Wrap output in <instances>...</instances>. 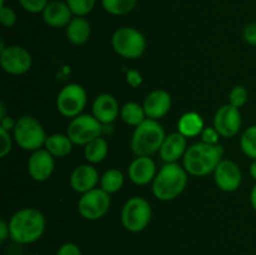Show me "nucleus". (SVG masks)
<instances>
[{
    "mask_svg": "<svg viewBox=\"0 0 256 255\" xmlns=\"http://www.w3.org/2000/svg\"><path fill=\"white\" fill-rule=\"evenodd\" d=\"M146 118L159 120L164 118L172 109V96L166 90H152L146 95L142 102Z\"/></svg>",
    "mask_w": 256,
    "mask_h": 255,
    "instance_id": "nucleus-16",
    "label": "nucleus"
},
{
    "mask_svg": "<svg viewBox=\"0 0 256 255\" xmlns=\"http://www.w3.org/2000/svg\"><path fill=\"white\" fill-rule=\"evenodd\" d=\"M10 238V229H9V222L2 220L0 222V242H5V240Z\"/></svg>",
    "mask_w": 256,
    "mask_h": 255,
    "instance_id": "nucleus-38",
    "label": "nucleus"
},
{
    "mask_svg": "<svg viewBox=\"0 0 256 255\" xmlns=\"http://www.w3.org/2000/svg\"><path fill=\"white\" fill-rule=\"evenodd\" d=\"M10 239L18 244H32L44 235L46 222L40 210L22 208L12 214L9 222Z\"/></svg>",
    "mask_w": 256,
    "mask_h": 255,
    "instance_id": "nucleus-1",
    "label": "nucleus"
},
{
    "mask_svg": "<svg viewBox=\"0 0 256 255\" xmlns=\"http://www.w3.org/2000/svg\"><path fill=\"white\" fill-rule=\"evenodd\" d=\"M120 114V108L118 100L112 94H100L92 102V115L102 125L112 124L116 120Z\"/></svg>",
    "mask_w": 256,
    "mask_h": 255,
    "instance_id": "nucleus-18",
    "label": "nucleus"
},
{
    "mask_svg": "<svg viewBox=\"0 0 256 255\" xmlns=\"http://www.w3.org/2000/svg\"><path fill=\"white\" fill-rule=\"evenodd\" d=\"M99 182V172L92 164L78 165L70 175V186L79 194H85L95 189Z\"/></svg>",
    "mask_w": 256,
    "mask_h": 255,
    "instance_id": "nucleus-15",
    "label": "nucleus"
},
{
    "mask_svg": "<svg viewBox=\"0 0 256 255\" xmlns=\"http://www.w3.org/2000/svg\"><path fill=\"white\" fill-rule=\"evenodd\" d=\"M204 128V119L196 112H185L178 122V132L185 138H195L198 135H202Z\"/></svg>",
    "mask_w": 256,
    "mask_h": 255,
    "instance_id": "nucleus-22",
    "label": "nucleus"
},
{
    "mask_svg": "<svg viewBox=\"0 0 256 255\" xmlns=\"http://www.w3.org/2000/svg\"><path fill=\"white\" fill-rule=\"evenodd\" d=\"M88 95L84 86L76 82L65 85L56 96V109L62 116L76 118L86 106Z\"/></svg>",
    "mask_w": 256,
    "mask_h": 255,
    "instance_id": "nucleus-8",
    "label": "nucleus"
},
{
    "mask_svg": "<svg viewBox=\"0 0 256 255\" xmlns=\"http://www.w3.org/2000/svg\"><path fill=\"white\" fill-rule=\"evenodd\" d=\"M75 16H86L92 12L96 0H65Z\"/></svg>",
    "mask_w": 256,
    "mask_h": 255,
    "instance_id": "nucleus-29",
    "label": "nucleus"
},
{
    "mask_svg": "<svg viewBox=\"0 0 256 255\" xmlns=\"http://www.w3.org/2000/svg\"><path fill=\"white\" fill-rule=\"evenodd\" d=\"M242 36L248 44L256 46V22L245 25L244 30H242Z\"/></svg>",
    "mask_w": 256,
    "mask_h": 255,
    "instance_id": "nucleus-36",
    "label": "nucleus"
},
{
    "mask_svg": "<svg viewBox=\"0 0 256 255\" xmlns=\"http://www.w3.org/2000/svg\"><path fill=\"white\" fill-rule=\"evenodd\" d=\"M124 180V174L119 169H109L100 178V188L112 195L122 189Z\"/></svg>",
    "mask_w": 256,
    "mask_h": 255,
    "instance_id": "nucleus-26",
    "label": "nucleus"
},
{
    "mask_svg": "<svg viewBox=\"0 0 256 255\" xmlns=\"http://www.w3.org/2000/svg\"><path fill=\"white\" fill-rule=\"evenodd\" d=\"M14 140L22 150L35 152L42 149L46 142V132L36 118L24 115L16 120L14 130Z\"/></svg>",
    "mask_w": 256,
    "mask_h": 255,
    "instance_id": "nucleus-5",
    "label": "nucleus"
},
{
    "mask_svg": "<svg viewBox=\"0 0 256 255\" xmlns=\"http://www.w3.org/2000/svg\"><path fill=\"white\" fill-rule=\"evenodd\" d=\"M156 164L150 156H136L128 168V175L135 185H148L156 176Z\"/></svg>",
    "mask_w": 256,
    "mask_h": 255,
    "instance_id": "nucleus-17",
    "label": "nucleus"
},
{
    "mask_svg": "<svg viewBox=\"0 0 256 255\" xmlns=\"http://www.w3.org/2000/svg\"><path fill=\"white\" fill-rule=\"evenodd\" d=\"M29 255H40V254H35V252H34V254H29Z\"/></svg>",
    "mask_w": 256,
    "mask_h": 255,
    "instance_id": "nucleus-44",
    "label": "nucleus"
},
{
    "mask_svg": "<svg viewBox=\"0 0 256 255\" xmlns=\"http://www.w3.org/2000/svg\"><path fill=\"white\" fill-rule=\"evenodd\" d=\"M0 22L4 28H12L16 22V14L12 8L0 6Z\"/></svg>",
    "mask_w": 256,
    "mask_h": 255,
    "instance_id": "nucleus-32",
    "label": "nucleus"
},
{
    "mask_svg": "<svg viewBox=\"0 0 256 255\" xmlns=\"http://www.w3.org/2000/svg\"><path fill=\"white\" fill-rule=\"evenodd\" d=\"M105 12L112 15H125L132 12L136 5V0H102Z\"/></svg>",
    "mask_w": 256,
    "mask_h": 255,
    "instance_id": "nucleus-27",
    "label": "nucleus"
},
{
    "mask_svg": "<svg viewBox=\"0 0 256 255\" xmlns=\"http://www.w3.org/2000/svg\"><path fill=\"white\" fill-rule=\"evenodd\" d=\"M5 5V0H0V6H4Z\"/></svg>",
    "mask_w": 256,
    "mask_h": 255,
    "instance_id": "nucleus-43",
    "label": "nucleus"
},
{
    "mask_svg": "<svg viewBox=\"0 0 256 255\" xmlns=\"http://www.w3.org/2000/svg\"><path fill=\"white\" fill-rule=\"evenodd\" d=\"M188 185V172L178 162H165L152 182L154 196L162 202H170L182 194Z\"/></svg>",
    "mask_w": 256,
    "mask_h": 255,
    "instance_id": "nucleus-3",
    "label": "nucleus"
},
{
    "mask_svg": "<svg viewBox=\"0 0 256 255\" xmlns=\"http://www.w3.org/2000/svg\"><path fill=\"white\" fill-rule=\"evenodd\" d=\"M166 134L158 120L146 119L135 128L132 132L130 148L135 156H152L159 152Z\"/></svg>",
    "mask_w": 256,
    "mask_h": 255,
    "instance_id": "nucleus-4",
    "label": "nucleus"
},
{
    "mask_svg": "<svg viewBox=\"0 0 256 255\" xmlns=\"http://www.w3.org/2000/svg\"><path fill=\"white\" fill-rule=\"evenodd\" d=\"M109 152V145L104 138L99 136L84 146V156L89 164H99L104 162Z\"/></svg>",
    "mask_w": 256,
    "mask_h": 255,
    "instance_id": "nucleus-24",
    "label": "nucleus"
},
{
    "mask_svg": "<svg viewBox=\"0 0 256 255\" xmlns=\"http://www.w3.org/2000/svg\"><path fill=\"white\" fill-rule=\"evenodd\" d=\"M15 125H16V120H14L12 118H10V116H5L0 120V128L8 130V132H12V130H14Z\"/></svg>",
    "mask_w": 256,
    "mask_h": 255,
    "instance_id": "nucleus-39",
    "label": "nucleus"
},
{
    "mask_svg": "<svg viewBox=\"0 0 256 255\" xmlns=\"http://www.w3.org/2000/svg\"><path fill=\"white\" fill-rule=\"evenodd\" d=\"M0 65L6 74H26L32 69V54L25 48L19 45H10L0 52Z\"/></svg>",
    "mask_w": 256,
    "mask_h": 255,
    "instance_id": "nucleus-11",
    "label": "nucleus"
},
{
    "mask_svg": "<svg viewBox=\"0 0 256 255\" xmlns=\"http://www.w3.org/2000/svg\"><path fill=\"white\" fill-rule=\"evenodd\" d=\"M200 136H202V142H206V144H212V145L219 144L220 134L214 126H212V128L205 126Z\"/></svg>",
    "mask_w": 256,
    "mask_h": 255,
    "instance_id": "nucleus-34",
    "label": "nucleus"
},
{
    "mask_svg": "<svg viewBox=\"0 0 256 255\" xmlns=\"http://www.w3.org/2000/svg\"><path fill=\"white\" fill-rule=\"evenodd\" d=\"M224 156V148L216 144H206L199 142L188 148L184 158L182 166L188 174L192 176H205L210 172H214L219 162Z\"/></svg>",
    "mask_w": 256,
    "mask_h": 255,
    "instance_id": "nucleus-2",
    "label": "nucleus"
},
{
    "mask_svg": "<svg viewBox=\"0 0 256 255\" xmlns=\"http://www.w3.org/2000/svg\"><path fill=\"white\" fill-rule=\"evenodd\" d=\"M112 199L110 194L102 189L95 188L90 192L82 194L78 202V212L86 220H99L109 212Z\"/></svg>",
    "mask_w": 256,
    "mask_h": 255,
    "instance_id": "nucleus-10",
    "label": "nucleus"
},
{
    "mask_svg": "<svg viewBox=\"0 0 256 255\" xmlns=\"http://www.w3.org/2000/svg\"><path fill=\"white\" fill-rule=\"evenodd\" d=\"M188 138L180 134L179 132H172L166 135L162 148H160V158L165 162H178V160L182 159L188 150Z\"/></svg>",
    "mask_w": 256,
    "mask_h": 255,
    "instance_id": "nucleus-20",
    "label": "nucleus"
},
{
    "mask_svg": "<svg viewBox=\"0 0 256 255\" xmlns=\"http://www.w3.org/2000/svg\"><path fill=\"white\" fill-rule=\"evenodd\" d=\"M74 142L66 134L48 135L44 148L54 158H65L72 152Z\"/></svg>",
    "mask_w": 256,
    "mask_h": 255,
    "instance_id": "nucleus-23",
    "label": "nucleus"
},
{
    "mask_svg": "<svg viewBox=\"0 0 256 255\" xmlns=\"http://www.w3.org/2000/svg\"><path fill=\"white\" fill-rule=\"evenodd\" d=\"M2 118H5V105L4 102H0V120L2 119Z\"/></svg>",
    "mask_w": 256,
    "mask_h": 255,
    "instance_id": "nucleus-42",
    "label": "nucleus"
},
{
    "mask_svg": "<svg viewBox=\"0 0 256 255\" xmlns=\"http://www.w3.org/2000/svg\"><path fill=\"white\" fill-rule=\"evenodd\" d=\"M214 128L219 132L220 136L232 138L242 128V114L238 108L232 104H225L218 109L214 116Z\"/></svg>",
    "mask_w": 256,
    "mask_h": 255,
    "instance_id": "nucleus-13",
    "label": "nucleus"
},
{
    "mask_svg": "<svg viewBox=\"0 0 256 255\" xmlns=\"http://www.w3.org/2000/svg\"><path fill=\"white\" fill-rule=\"evenodd\" d=\"M120 118L126 125L136 128L146 119V114L142 105H140L139 102H129L122 105L120 109Z\"/></svg>",
    "mask_w": 256,
    "mask_h": 255,
    "instance_id": "nucleus-25",
    "label": "nucleus"
},
{
    "mask_svg": "<svg viewBox=\"0 0 256 255\" xmlns=\"http://www.w3.org/2000/svg\"><path fill=\"white\" fill-rule=\"evenodd\" d=\"M92 35L90 22L84 16L72 18L66 26V38L72 44L82 45L89 40Z\"/></svg>",
    "mask_w": 256,
    "mask_h": 255,
    "instance_id": "nucleus-21",
    "label": "nucleus"
},
{
    "mask_svg": "<svg viewBox=\"0 0 256 255\" xmlns=\"http://www.w3.org/2000/svg\"><path fill=\"white\" fill-rule=\"evenodd\" d=\"M22 9L32 14L42 12L46 5L49 4V0H19Z\"/></svg>",
    "mask_w": 256,
    "mask_h": 255,
    "instance_id": "nucleus-31",
    "label": "nucleus"
},
{
    "mask_svg": "<svg viewBox=\"0 0 256 255\" xmlns=\"http://www.w3.org/2000/svg\"><path fill=\"white\" fill-rule=\"evenodd\" d=\"M125 79H126L128 85L132 88H139L140 85L142 84V72H138V70H134V69L128 70Z\"/></svg>",
    "mask_w": 256,
    "mask_h": 255,
    "instance_id": "nucleus-37",
    "label": "nucleus"
},
{
    "mask_svg": "<svg viewBox=\"0 0 256 255\" xmlns=\"http://www.w3.org/2000/svg\"><path fill=\"white\" fill-rule=\"evenodd\" d=\"M102 124L94 116L89 114H80L79 116L72 118L68 125L66 135L70 138L74 145L85 146L92 140L102 136Z\"/></svg>",
    "mask_w": 256,
    "mask_h": 255,
    "instance_id": "nucleus-9",
    "label": "nucleus"
},
{
    "mask_svg": "<svg viewBox=\"0 0 256 255\" xmlns=\"http://www.w3.org/2000/svg\"><path fill=\"white\" fill-rule=\"evenodd\" d=\"M112 45L115 52L125 59H138L146 49V39L144 34L135 28H119L112 34Z\"/></svg>",
    "mask_w": 256,
    "mask_h": 255,
    "instance_id": "nucleus-7",
    "label": "nucleus"
},
{
    "mask_svg": "<svg viewBox=\"0 0 256 255\" xmlns=\"http://www.w3.org/2000/svg\"><path fill=\"white\" fill-rule=\"evenodd\" d=\"M56 255H82V252L75 242H64L59 246Z\"/></svg>",
    "mask_w": 256,
    "mask_h": 255,
    "instance_id": "nucleus-35",
    "label": "nucleus"
},
{
    "mask_svg": "<svg viewBox=\"0 0 256 255\" xmlns=\"http://www.w3.org/2000/svg\"><path fill=\"white\" fill-rule=\"evenodd\" d=\"M152 209L150 202L142 196H132L122 210V226L130 232H142L152 222Z\"/></svg>",
    "mask_w": 256,
    "mask_h": 255,
    "instance_id": "nucleus-6",
    "label": "nucleus"
},
{
    "mask_svg": "<svg viewBox=\"0 0 256 255\" xmlns=\"http://www.w3.org/2000/svg\"><path fill=\"white\" fill-rule=\"evenodd\" d=\"M214 180L216 186L225 192H232L242 185V174L239 165L232 160L222 159L214 170Z\"/></svg>",
    "mask_w": 256,
    "mask_h": 255,
    "instance_id": "nucleus-12",
    "label": "nucleus"
},
{
    "mask_svg": "<svg viewBox=\"0 0 256 255\" xmlns=\"http://www.w3.org/2000/svg\"><path fill=\"white\" fill-rule=\"evenodd\" d=\"M42 14L45 24L49 25L50 28H55V29L66 28L74 15L66 2H62V0L49 2Z\"/></svg>",
    "mask_w": 256,
    "mask_h": 255,
    "instance_id": "nucleus-19",
    "label": "nucleus"
},
{
    "mask_svg": "<svg viewBox=\"0 0 256 255\" xmlns=\"http://www.w3.org/2000/svg\"><path fill=\"white\" fill-rule=\"evenodd\" d=\"M12 148V140L10 136V132L0 128V158H5L10 154Z\"/></svg>",
    "mask_w": 256,
    "mask_h": 255,
    "instance_id": "nucleus-33",
    "label": "nucleus"
},
{
    "mask_svg": "<svg viewBox=\"0 0 256 255\" xmlns=\"http://www.w3.org/2000/svg\"><path fill=\"white\" fill-rule=\"evenodd\" d=\"M55 169L54 156L45 148L32 152L28 160V172L35 182H46Z\"/></svg>",
    "mask_w": 256,
    "mask_h": 255,
    "instance_id": "nucleus-14",
    "label": "nucleus"
},
{
    "mask_svg": "<svg viewBox=\"0 0 256 255\" xmlns=\"http://www.w3.org/2000/svg\"><path fill=\"white\" fill-rule=\"evenodd\" d=\"M250 175L256 182V159L252 160V164H250Z\"/></svg>",
    "mask_w": 256,
    "mask_h": 255,
    "instance_id": "nucleus-41",
    "label": "nucleus"
},
{
    "mask_svg": "<svg viewBox=\"0 0 256 255\" xmlns=\"http://www.w3.org/2000/svg\"><path fill=\"white\" fill-rule=\"evenodd\" d=\"M248 99H249V92H248L246 88L242 86V85H236V86H234L229 94V104L238 108V109L244 106V105L246 104Z\"/></svg>",
    "mask_w": 256,
    "mask_h": 255,
    "instance_id": "nucleus-30",
    "label": "nucleus"
},
{
    "mask_svg": "<svg viewBox=\"0 0 256 255\" xmlns=\"http://www.w3.org/2000/svg\"><path fill=\"white\" fill-rule=\"evenodd\" d=\"M250 204H252V209L256 212V184L252 186V192H250Z\"/></svg>",
    "mask_w": 256,
    "mask_h": 255,
    "instance_id": "nucleus-40",
    "label": "nucleus"
},
{
    "mask_svg": "<svg viewBox=\"0 0 256 255\" xmlns=\"http://www.w3.org/2000/svg\"><path fill=\"white\" fill-rule=\"evenodd\" d=\"M240 148L248 158L256 159V124L244 130L240 138Z\"/></svg>",
    "mask_w": 256,
    "mask_h": 255,
    "instance_id": "nucleus-28",
    "label": "nucleus"
}]
</instances>
